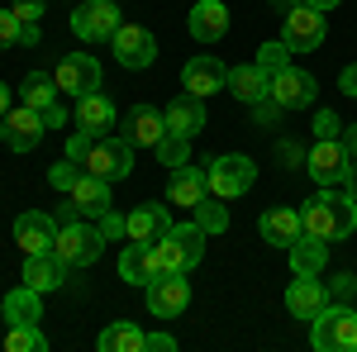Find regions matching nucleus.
Returning <instances> with one entry per match:
<instances>
[{
	"label": "nucleus",
	"instance_id": "nucleus-9",
	"mask_svg": "<svg viewBox=\"0 0 357 352\" xmlns=\"http://www.w3.org/2000/svg\"><path fill=\"white\" fill-rule=\"evenodd\" d=\"M324 10H314V5H296V10H286V24H281V38H286V48L291 53H314L319 43H324Z\"/></svg>",
	"mask_w": 357,
	"mask_h": 352
},
{
	"label": "nucleus",
	"instance_id": "nucleus-10",
	"mask_svg": "<svg viewBox=\"0 0 357 352\" xmlns=\"http://www.w3.org/2000/svg\"><path fill=\"white\" fill-rule=\"evenodd\" d=\"M43 114L38 109H29V105H15V109H5V119H0V143L10 148V153H33L38 143H43Z\"/></svg>",
	"mask_w": 357,
	"mask_h": 352
},
{
	"label": "nucleus",
	"instance_id": "nucleus-35",
	"mask_svg": "<svg viewBox=\"0 0 357 352\" xmlns=\"http://www.w3.org/2000/svg\"><path fill=\"white\" fill-rule=\"evenodd\" d=\"M5 348H10V352H43V348H48V338L38 333V324H10Z\"/></svg>",
	"mask_w": 357,
	"mask_h": 352
},
{
	"label": "nucleus",
	"instance_id": "nucleus-25",
	"mask_svg": "<svg viewBox=\"0 0 357 352\" xmlns=\"http://www.w3.org/2000/svg\"><path fill=\"white\" fill-rule=\"evenodd\" d=\"M257 229H262V238L272 247H291L296 238L305 234L301 224V210H286V205H276V210H267V215L257 219Z\"/></svg>",
	"mask_w": 357,
	"mask_h": 352
},
{
	"label": "nucleus",
	"instance_id": "nucleus-11",
	"mask_svg": "<svg viewBox=\"0 0 357 352\" xmlns=\"http://www.w3.org/2000/svg\"><path fill=\"white\" fill-rule=\"evenodd\" d=\"M110 48H114V62H119V67L143 72V67H153V57H158V38L143 24H119L114 38H110Z\"/></svg>",
	"mask_w": 357,
	"mask_h": 352
},
{
	"label": "nucleus",
	"instance_id": "nucleus-49",
	"mask_svg": "<svg viewBox=\"0 0 357 352\" xmlns=\"http://www.w3.org/2000/svg\"><path fill=\"white\" fill-rule=\"evenodd\" d=\"M343 148H348V158L357 162V124H348V129H343Z\"/></svg>",
	"mask_w": 357,
	"mask_h": 352
},
{
	"label": "nucleus",
	"instance_id": "nucleus-4",
	"mask_svg": "<svg viewBox=\"0 0 357 352\" xmlns=\"http://www.w3.org/2000/svg\"><path fill=\"white\" fill-rule=\"evenodd\" d=\"M53 252L67 267H96L100 252H105V234H100V224H82V219L77 224H62Z\"/></svg>",
	"mask_w": 357,
	"mask_h": 352
},
{
	"label": "nucleus",
	"instance_id": "nucleus-42",
	"mask_svg": "<svg viewBox=\"0 0 357 352\" xmlns=\"http://www.w3.org/2000/svg\"><path fill=\"white\" fill-rule=\"evenodd\" d=\"M10 10H15L24 24H38V20H43V0H15Z\"/></svg>",
	"mask_w": 357,
	"mask_h": 352
},
{
	"label": "nucleus",
	"instance_id": "nucleus-36",
	"mask_svg": "<svg viewBox=\"0 0 357 352\" xmlns=\"http://www.w3.org/2000/svg\"><path fill=\"white\" fill-rule=\"evenodd\" d=\"M257 67H262L267 77L286 72V67H291V48H286V38H272V43H262V48H257Z\"/></svg>",
	"mask_w": 357,
	"mask_h": 352
},
{
	"label": "nucleus",
	"instance_id": "nucleus-44",
	"mask_svg": "<svg viewBox=\"0 0 357 352\" xmlns=\"http://www.w3.org/2000/svg\"><path fill=\"white\" fill-rule=\"evenodd\" d=\"M172 348H176L172 333H148V338H143V352H172Z\"/></svg>",
	"mask_w": 357,
	"mask_h": 352
},
{
	"label": "nucleus",
	"instance_id": "nucleus-38",
	"mask_svg": "<svg viewBox=\"0 0 357 352\" xmlns=\"http://www.w3.org/2000/svg\"><path fill=\"white\" fill-rule=\"evenodd\" d=\"M20 29H24V20H20L15 10H0V53L20 43Z\"/></svg>",
	"mask_w": 357,
	"mask_h": 352
},
{
	"label": "nucleus",
	"instance_id": "nucleus-22",
	"mask_svg": "<svg viewBox=\"0 0 357 352\" xmlns=\"http://www.w3.org/2000/svg\"><path fill=\"white\" fill-rule=\"evenodd\" d=\"M67 200L82 210V219H100L105 210H110V181H105V176H91V171H82V181L67 190Z\"/></svg>",
	"mask_w": 357,
	"mask_h": 352
},
{
	"label": "nucleus",
	"instance_id": "nucleus-13",
	"mask_svg": "<svg viewBox=\"0 0 357 352\" xmlns=\"http://www.w3.org/2000/svg\"><path fill=\"white\" fill-rule=\"evenodd\" d=\"M57 91H67V95H91V91H100V62L91 53H67L62 62H57Z\"/></svg>",
	"mask_w": 357,
	"mask_h": 352
},
{
	"label": "nucleus",
	"instance_id": "nucleus-26",
	"mask_svg": "<svg viewBox=\"0 0 357 352\" xmlns=\"http://www.w3.org/2000/svg\"><path fill=\"white\" fill-rule=\"evenodd\" d=\"M224 91H234L243 105H257V100L272 95V77H267L257 62H248V67H229V86H224Z\"/></svg>",
	"mask_w": 357,
	"mask_h": 352
},
{
	"label": "nucleus",
	"instance_id": "nucleus-51",
	"mask_svg": "<svg viewBox=\"0 0 357 352\" xmlns=\"http://www.w3.org/2000/svg\"><path fill=\"white\" fill-rule=\"evenodd\" d=\"M343 186H348V195L357 200V162H348V176H343Z\"/></svg>",
	"mask_w": 357,
	"mask_h": 352
},
{
	"label": "nucleus",
	"instance_id": "nucleus-1",
	"mask_svg": "<svg viewBox=\"0 0 357 352\" xmlns=\"http://www.w3.org/2000/svg\"><path fill=\"white\" fill-rule=\"evenodd\" d=\"M301 224L310 238H324V243H338L357 229V200L348 190H333V186H319V195H310L301 210Z\"/></svg>",
	"mask_w": 357,
	"mask_h": 352
},
{
	"label": "nucleus",
	"instance_id": "nucleus-30",
	"mask_svg": "<svg viewBox=\"0 0 357 352\" xmlns=\"http://www.w3.org/2000/svg\"><path fill=\"white\" fill-rule=\"evenodd\" d=\"M119 276H124L129 286H148V281L158 276V267H153V247H148V243H134V238H129L124 257H119Z\"/></svg>",
	"mask_w": 357,
	"mask_h": 352
},
{
	"label": "nucleus",
	"instance_id": "nucleus-43",
	"mask_svg": "<svg viewBox=\"0 0 357 352\" xmlns=\"http://www.w3.org/2000/svg\"><path fill=\"white\" fill-rule=\"evenodd\" d=\"M252 114H257V124H276V119H281L286 109H281L272 95H267V100H257V105H252Z\"/></svg>",
	"mask_w": 357,
	"mask_h": 352
},
{
	"label": "nucleus",
	"instance_id": "nucleus-41",
	"mask_svg": "<svg viewBox=\"0 0 357 352\" xmlns=\"http://www.w3.org/2000/svg\"><path fill=\"white\" fill-rule=\"evenodd\" d=\"M353 291H357V276H353V271H343V276H333V281H329V296L333 300H353Z\"/></svg>",
	"mask_w": 357,
	"mask_h": 352
},
{
	"label": "nucleus",
	"instance_id": "nucleus-40",
	"mask_svg": "<svg viewBox=\"0 0 357 352\" xmlns=\"http://www.w3.org/2000/svg\"><path fill=\"white\" fill-rule=\"evenodd\" d=\"M96 224H100V234H105V238H129V219L110 215V210H105V215L96 219Z\"/></svg>",
	"mask_w": 357,
	"mask_h": 352
},
{
	"label": "nucleus",
	"instance_id": "nucleus-19",
	"mask_svg": "<svg viewBox=\"0 0 357 352\" xmlns=\"http://www.w3.org/2000/svg\"><path fill=\"white\" fill-rule=\"evenodd\" d=\"M24 286H33V291H57L62 281H67V262L57 257V252H24V276H20Z\"/></svg>",
	"mask_w": 357,
	"mask_h": 352
},
{
	"label": "nucleus",
	"instance_id": "nucleus-52",
	"mask_svg": "<svg viewBox=\"0 0 357 352\" xmlns=\"http://www.w3.org/2000/svg\"><path fill=\"white\" fill-rule=\"evenodd\" d=\"M5 109H10V86L0 82V119H5Z\"/></svg>",
	"mask_w": 357,
	"mask_h": 352
},
{
	"label": "nucleus",
	"instance_id": "nucleus-53",
	"mask_svg": "<svg viewBox=\"0 0 357 352\" xmlns=\"http://www.w3.org/2000/svg\"><path fill=\"white\" fill-rule=\"evenodd\" d=\"M276 10H281V15H286V10H296V5H305V0H272Z\"/></svg>",
	"mask_w": 357,
	"mask_h": 352
},
{
	"label": "nucleus",
	"instance_id": "nucleus-16",
	"mask_svg": "<svg viewBox=\"0 0 357 352\" xmlns=\"http://www.w3.org/2000/svg\"><path fill=\"white\" fill-rule=\"evenodd\" d=\"M210 195V171L205 167H172V181H167V200L172 205H186V210H195L200 200Z\"/></svg>",
	"mask_w": 357,
	"mask_h": 352
},
{
	"label": "nucleus",
	"instance_id": "nucleus-50",
	"mask_svg": "<svg viewBox=\"0 0 357 352\" xmlns=\"http://www.w3.org/2000/svg\"><path fill=\"white\" fill-rule=\"evenodd\" d=\"M38 38H43V33H38V24H24V29H20V43H24V48H33Z\"/></svg>",
	"mask_w": 357,
	"mask_h": 352
},
{
	"label": "nucleus",
	"instance_id": "nucleus-2",
	"mask_svg": "<svg viewBox=\"0 0 357 352\" xmlns=\"http://www.w3.org/2000/svg\"><path fill=\"white\" fill-rule=\"evenodd\" d=\"M205 229L200 224H172V234H167L162 243H153V267L158 271H191L200 257H205Z\"/></svg>",
	"mask_w": 357,
	"mask_h": 352
},
{
	"label": "nucleus",
	"instance_id": "nucleus-31",
	"mask_svg": "<svg viewBox=\"0 0 357 352\" xmlns=\"http://www.w3.org/2000/svg\"><path fill=\"white\" fill-rule=\"evenodd\" d=\"M53 95H57V77H48V72H29L24 86H20V105L38 109V114H43L48 105H57Z\"/></svg>",
	"mask_w": 357,
	"mask_h": 352
},
{
	"label": "nucleus",
	"instance_id": "nucleus-14",
	"mask_svg": "<svg viewBox=\"0 0 357 352\" xmlns=\"http://www.w3.org/2000/svg\"><path fill=\"white\" fill-rule=\"evenodd\" d=\"M314 95H319V82L310 72H301V67H286V72L272 77V100L281 109H310Z\"/></svg>",
	"mask_w": 357,
	"mask_h": 352
},
{
	"label": "nucleus",
	"instance_id": "nucleus-54",
	"mask_svg": "<svg viewBox=\"0 0 357 352\" xmlns=\"http://www.w3.org/2000/svg\"><path fill=\"white\" fill-rule=\"evenodd\" d=\"M305 5H314V10H333V5H343V0H305Z\"/></svg>",
	"mask_w": 357,
	"mask_h": 352
},
{
	"label": "nucleus",
	"instance_id": "nucleus-48",
	"mask_svg": "<svg viewBox=\"0 0 357 352\" xmlns=\"http://www.w3.org/2000/svg\"><path fill=\"white\" fill-rule=\"evenodd\" d=\"M62 119H67V114H62V105H48V109H43V124H48V129H62Z\"/></svg>",
	"mask_w": 357,
	"mask_h": 352
},
{
	"label": "nucleus",
	"instance_id": "nucleus-33",
	"mask_svg": "<svg viewBox=\"0 0 357 352\" xmlns=\"http://www.w3.org/2000/svg\"><path fill=\"white\" fill-rule=\"evenodd\" d=\"M153 153H158V162H162V167H186V162H191V138H181V134L167 129V134L158 138Z\"/></svg>",
	"mask_w": 357,
	"mask_h": 352
},
{
	"label": "nucleus",
	"instance_id": "nucleus-18",
	"mask_svg": "<svg viewBox=\"0 0 357 352\" xmlns=\"http://www.w3.org/2000/svg\"><path fill=\"white\" fill-rule=\"evenodd\" d=\"M329 286L319 281V276H296L291 281V291H286V309L296 314V319H314L324 305H329Z\"/></svg>",
	"mask_w": 357,
	"mask_h": 352
},
{
	"label": "nucleus",
	"instance_id": "nucleus-12",
	"mask_svg": "<svg viewBox=\"0 0 357 352\" xmlns=\"http://www.w3.org/2000/svg\"><path fill=\"white\" fill-rule=\"evenodd\" d=\"M348 148H343V138H314V148L305 153V171L319 181V186H338L343 176H348Z\"/></svg>",
	"mask_w": 357,
	"mask_h": 352
},
{
	"label": "nucleus",
	"instance_id": "nucleus-39",
	"mask_svg": "<svg viewBox=\"0 0 357 352\" xmlns=\"http://www.w3.org/2000/svg\"><path fill=\"white\" fill-rule=\"evenodd\" d=\"M314 138H343V119L333 109H319L314 114Z\"/></svg>",
	"mask_w": 357,
	"mask_h": 352
},
{
	"label": "nucleus",
	"instance_id": "nucleus-32",
	"mask_svg": "<svg viewBox=\"0 0 357 352\" xmlns=\"http://www.w3.org/2000/svg\"><path fill=\"white\" fill-rule=\"evenodd\" d=\"M143 338H148V333H138V328L124 319V324H110L100 333V352H143Z\"/></svg>",
	"mask_w": 357,
	"mask_h": 352
},
{
	"label": "nucleus",
	"instance_id": "nucleus-15",
	"mask_svg": "<svg viewBox=\"0 0 357 352\" xmlns=\"http://www.w3.org/2000/svg\"><path fill=\"white\" fill-rule=\"evenodd\" d=\"M181 86H186V91H191V95H200V100H205V95H215V91H224V86H229V67H224L220 57H191V62H186V72H181Z\"/></svg>",
	"mask_w": 357,
	"mask_h": 352
},
{
	"label": "nucleus",
	"instance_id": "nucleus-20",
	"mask_svg": "<svg viewBox=\"0 0 357 352\" xmlns=\"http://www.w3.org/2000/svg\"><path fill=\"white\" fill-rule=\"evenodd\" d=\"M167 134V114L158 105H134L129 119H124V138L134 148H158V138Z\"/></svg>",
	"mask_w": 357,
	"mask_h": 352
},
{
	"label": "nucleus",
	"instance_id": "nucleus-5",
	"mask_svg": "<svg viewBox=\"0 0 357 352\" xmlns=\"http://www.w3.org/2000/svg\"><path fill=\"white\" fill-rule=\"evenodd\" d=\"M82 167L91 171V176H105V181H124L129 171H134V143L119 134H100L96 143H91V153L82 158Z\"/></svg>",
	"mask_w": 357,
	"mask_h": 352
},
{
	"label": "nucleus",
	"instance_id": "nucleus-29",
	"mask_svg": "<svg viewBox=\"0 0 357 352\" xmlns=\"http://www.w3.org/2000/svg\"><path fill=\"white\" fill-rule=\"evenodd\" d=\"M5 319H10V324H38V319H43V291L15 286V291L5 296Z\"/></svg>",
	"mask_w": 357,
	"mask_h": 352
},
{
	"label": "nucleus",
	"instance_id": "nucleus-27",
	"mask_svg": "<svg viewBox=\"0 0 357 352\" xmlns=\"http://www.w3.org/2000/svg\"><path fill=\"white\" fill-rule=\"evenodd\" d=\"M114 119H119V114H114V100H110V95L91 91V95H82V100H77V124H82V129H91V134H110Z\"/></svg>",
	"mask_w": 357,
	"mask_h": 352
},
{
	"label": "nucleus",
	"instance_id": "nucleus-17",
	"mask_svg": "<svg viewBox=\"0 0 357 352\" xmlns=\"http://www.w3.org/2000/svg\"><path fill=\"white\" fill-rule=\"evenodd\" d=\"M15 243H20V252H53L57 219L53 215H38V210L20 215V219H15Z\"/></svg>",
	"mask_w": 357,
	"mask_h": 352
},
{
	"label": "nucleus",
	"instance_id": "nucleus-34",
	"mask_svg": "<svg viewBox=\"0 0 357 352\" xmlns=\"http://www.w3.org/2000/svg\"><path fill=\"white\" fill-rule=\"evenodd\" d=\"M191 215H195V224H200L205 234H224V229H229V210L220 205V195H205Z\"/></svg>",
	"mask_w": 357,
	"mask_h": 352
},
{
	"label": "nucleus",
	"instance_id": "nucleus-46",
	"mask_svg": "<svg viewBox=\"0 0 357 352\" xmlns=\"http://www.w3.org/2000/svg\"><path fill=\"white\" fill-rule=\"evenodd\" d=\"M53 219H57V229H62V224H77V219H82V210L67 200V205H57V210H53Z\"/></svg>",
	"mask_w": 357,
	"mask_h": 352
},
{
	"label": "nucleus",
	"instance_id": "nucleus-37",
	"mask_svg": "<svg viewBox=\"0 0 357 352\" xmlns=\"http://www.w3.org/2000/svg\"><path fill=\"white\" fill-rule=\"evenodd\" d=\"M82 171H86L82 162H72V158H62V162H57L53 171H48V181H53V190H72L77 181H82Z\"/></svg>",
	"mask_w": 357,
	"mask_h": 352
},
{
	"label": "nucleus",
	"instance_id": "nucleus-6",
	"mask_svg": "<svg viewBox=\"0 0 357 352\" xmlns=\"http://www.w3.org/2000/svg\"><path fill=\"white\" fill-rule=\"evenodd\" d=\"M205 171H210V195H220V200H238V195L257 181V162L243 158V153H224V158H215Z\"/></svg>",
	"mask_w": 357,
	"mask_h": 352
},
{
	"label": "nucleus",
	"instance_id": "nucleus-28",
	"mask_svg": "<svg viewBox=\"0 0 357 352\" xmlns=\"http://www.w3.org/2000/svg\"><path fill=\"white\" fill-rule=\"evenodd\" d=\"M286 252H291V271L296 276H319L324 262H329V243L324 238H310V234H301Z\"/></svg>",
	"mask_w": 357,
	"mask_h": 352
},
{
	"label": "nucleus",
	"instance_id": "nucleus-8",
	"mask_svg": "<svg viewBox=\"0 0 357 352\" xmlns=\"http://www.w3.org/2000/svg\"><path fill=\"white\" fill-rule=\"evenodd\" d=\"M124 24L119 20V5L114 0H82L72 10V33L82 43H100V38H114V29Z\"/></svg>",
	"mask_w": 357,
	"mask_h": 352
},
{
	"label": "nucleus",
	"instance_id": "nucleus-23",
	"mask_svg": "<svg viewBox=\"0 0 357 352\" xmlns=\"http://www.w3.org/2000/svg\"><path fill=\"white\" fill-rule=\"evenodd\" d=\"M167 234H172V215H167V205H138L134 215H129V238L134 243H162Z\"/></svg>",
	"mask_w": 357,
	"mask_h": 352
},
{
	"label": "nucleus",
	"instance_id": "nucleus-47",
	"mask_svg": "<svg viewBox=\"0 0 357 352\" xmlns=\"http://www.w3.org/2000/svg\"><path fill=\"white\" fill-rule=\"evenodd\" d=\"M338 91H343V95H357V67H343V77H338Z\"/></svg>",
	"mask_w": 357,
	"mask_h": 352
},
{
	"label": "nucleus",
	"instance_id": "nucleus-3",
	"mask_svg": "<svg viewBox=\"0 0 357 352\" xmlns=\"http://www.w3.org/2000/svg\"><path fill=\"white\" fill-rule=\"evenodd\" d=\"M310 343L319 352H353L357 348V309H348L343 300L324 305L314 319H310Z\"/></svg>",
	"mask_w": 357,
	"mask_h": 352
},
{
	"label": "nucleus",
	"instance_id": "nucleus-24",
	"mask_svg": "<svg viewBox=\"0 0 357 352\" xmlns=\"http://www.w3.org/2000/svg\"><path fill=\"white\" fill-rule=\"evenodd\" d=\"M162 114H167V129H172V134H181V138H195L200 129H205V100L191 95V91H186V95H176Z\"/></svg>",
	"mask_w": 357,
	"mask_h": 352
},
{
	"label": "nucleus",
	"instance_id": "nucleus-7",
	"mask_svg": "<svg viewBox=\"0 0 357 352\" xmlns=\"http://www.w3.org/2000/svg\"><path fill=\"white\" fill-rule=\"evenodd\" d=\"M143 291H148V309H153L158 319H176V314L191 305V281H186V271H158Z\"/></svg>",
	"mask_w": 357,
	"mask_h": 352
},
{
	"label": "nucleus",
	"instance_id": "nucleus-45",
	"mask_svg": "<svg viewBox=\"0 0 357 352\" xmlns=\"http://www.w3.org/2000/svg\"><path fill=\"white\" fill-rule=\"evenodd\" d=\"M276 158H281V162H291V167H305V153L296 148V143H276Z\"/></svg>",
	"mask_w": 357,
	"mask_h": 352
},
{
	"label": "nucleus",
	"instance_id": "nucleus-21",
	"mask_svg": "<svg viewBox=\"0 0 357 352\" xmlns=\"http://www.w3.org/2000/svg\"><path fill=\"white\" fill-rule=\"evenodd\" d=\"M229 33V10L224 0H195L191 5V38L195 43H220Z\"/></svg>",
	"mask_w": 357,
	"mask_h": 352
}]
</instances>
